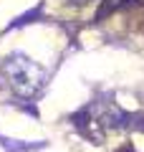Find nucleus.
<instances>
[{"instance_id": "4", "label": "nucleus", "mask_w": 144, "mask_h": 152, "mask_svg": "<svg viewBox=\"0 0 144 152\" xmlns=\"http://www.w3.org/2000/svg\"><path fill=\"white\" fill-rule=\"evenodd\" d=\"M68 3H73V5H86L89 0H68Z\"/></svg>"}, {"instance_id": "5", "label": "nucleus", "mask_w": 144, "mask_h": 152, "mask_svg": "<svg viewBox=\"0 0 144 152\" xmlns=\"http://www.w3.org/2000/svg\"><path fill=\"white\" fill-rule=\"evenodd\" d=\"M119 152H134V150H132V145H127L124 150H119Z\"/></svg>"}, {"instance_id": "1", "label": "nucleus", "mask_w": 144, "mask_h": 152, "mask_svg": "<svg viewBox=\"0 0 144 152\" xmlns=\"http://www.w3.org/2000/svg\"><path fill=\"white\" fill-rule=\"evenodd\" d=\"M3 71L8 76L10 89L20 96H36L46 86V69L23 53H10L3 64Z\"/></svg>"}, {"instance_id": "3", "label": "nucleus", "mask_w": 144, "mask_h": 152, "mask_svg": "<svg viewBox=\"0 0 144 152\" xmlns=\"http://www.w3.org/2000/svg\"><path fill=\"white\" fill-rule=\"evenodd\" d=\"M38 15H41V8H33L31 13H25V15H20V18H18V20H13L10 26H8V31H10V28H20V26H25V23H31V20H36Z\"/></svg>"}, {"instance_id": "2", "label": "nucleus", "mask_w": 144, "mask_h": 152, "mask_svg": "<svg viewBox=\"0 0 144 152\" xmlns=\"http://www.w3.org/2000/svg\"><path fill=\"white\" fill-rule=\"evenodd\" d=\"M134 3H137V0H104L101 8H99V10H96V15H94V23H101L106 15L119 13V10H124V8L134 5Z\"/></svg>"}]
</instances>
